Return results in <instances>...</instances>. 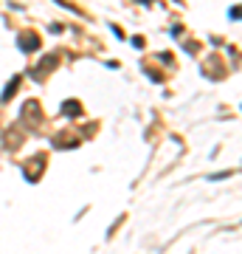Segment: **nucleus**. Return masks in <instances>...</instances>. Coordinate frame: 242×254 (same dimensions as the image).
<instances>
[]
</instances>
